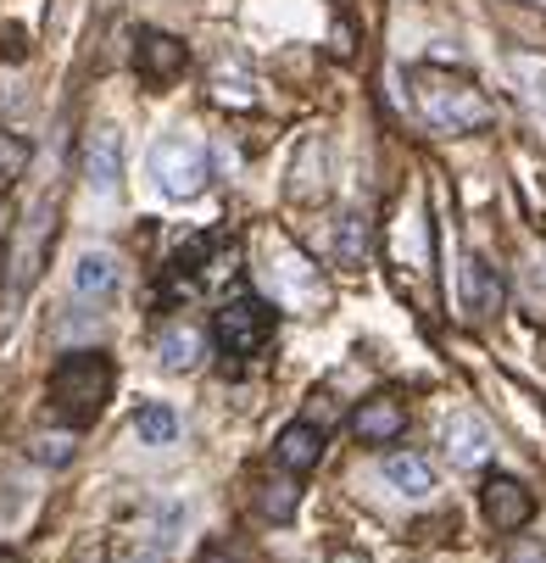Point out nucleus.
Returning a JSON list of instances; mask_svg holds the SVG:
<instances>
[{"instance_id": "nucleus-1", "label": "nucleus", "mask_w": 546, "mask_h": 563, "mask_svg": "<svg viewBox=\"0 0 546 563\" xmlns=\"http://www.w3.org/2000/svg\"><path fill=\"white\" fill-rule=\"evenodd\" d=\"M413 107L435 134H475L497 118L475 78H463L452 67H413Z\"/></svg>"}, {"instance_id": "nucleus-2", "label": "nucleus", "mask_w": 546, "mask_h": 563, "mask_svg": "<svg viewBox=\"0 0 546 563\" xmlns=\"http://www.w3.org/2000/svg\"><path fill=\"white\" fill-rule=\"evenodd\" d=\"M112 357L107 352H67L56 368H51V385H45V396H51V408H56V419L67 424V430H85V424H96L101 413H107V396H112Z\"/></svg>"}, {"instance_id": "nucleus-3", "label": "nucleus", "mask_w": 546, "mask_h": 563, "mask_svg": "<svg viewBox=\"0 0 546 563\" xmlns=\"http://www.w3.org/2000/svg\"><path fill=\"white\" fill-rule=\"evenodd\" d=\"M185 530V508L179 503H145L107 547V563H168L174 541Z\"/></svg>"}, {"instance_id": "nucleus-4", "label": "nucleus", "mask_w": 546, "mask_h": 563, "mask_svg": "<svg viewBox=\"0 0 546 563\" xmlns=\"http://www.w3.org/2000/svg\"><path fill=\"white\" fill-rule=\"evenodd\" d=\"M151 179H156V190L174 196V201L201 196V190H207V179H212V163H207L201 134L174 129V134L156 140V145H151Z\"/></svg>"}, {"instance_id": "nucleus-5", "label": "nucleus", "mask_w": 546, "mask_h": 563, "mask_svg": "<svg viewBox=\"0 0 546 563\" xmlns=\"http://www.w3.org/2000/svg\"><path fill=\"white\" fill-rule=\"evenodd\" d=\"M274 330H279V318L257 296H234L212 312V341L223 346V357H241V363L263 357L274 346Z\"/></svg>"}, {"instance_id": "nucleus-6", "label": "nucleus", "mask_w": 546, "mask_h": 563, "mask_svg": "<svg viewBox=\"0 0 546 563\" xmlns=\"http://www.w3.org/2000/svg\"><path fill=\"white\" fill-rule=\"evenodd\" d=\"M480 508H486V525L502 530V536H513V530H524L535 519V497H530L524 479H513V474H491L486 479Z\"/></svg>"}, {"instance_id": "nucleus-7", "label": "nucleus", "mask_w": 546, "mask_h": 563, "mask_svg": "<svg viewBox=\"0 0 546 563\" xmlns=\"http://www.w3.org/2000/svg\"><path fill=\"white\" fill-rule=\"evenodd\" d=\"M229 246V234L223 229H207V234H196L190 246H179L174 252V263L163 268V301H174L179 290L190 296L201 279H207V263H212V252H223Z\"/></svg>"}, {"instance_id": "nucleus-8", "label": "nucleus", "mask_w": 546, "mask_h": 563, "mask_svg": "<svg viewBox=\"0 0 546 563\" xmlns=\"http://www.w3.org/2000/svg\"><path fill=\"white\" fill-rule=\"evenodd\" d=\"M457 301H463V312L475 318V324L497 318V312H502V274H497L486 257H468L463 274H457Z\"/></svg>"}, {"instance_id": "nucleus-9", "label": "nucleus", "mask_w": 546, "mask_h": 563, "mask_svg": "<svg viewBox=\"0 0 546 563\" xmlns=\"http://www.w3.org/2000/svg\"><path fill=\"white\" fill-rule=\"evenodd\" d=\"M274 463L285 474H312L324 463V424H312V419H290L279 435H274Z\"/></svg>"}, {"instance_id": "nucleus-10", "label": "nucleus", "mask_w": 546, "mask_h": 563, "mask_svg": "<svg viewBox=\"0 0 546 563\" xmlns=\"http://www.w3.org/2000/svg\"><path fill=\"white\" fill-rule=\"evenodd\" d=\"M402 430H408V408L397 396H368L352 419V435L363 446H390V441H402Z\"/></svg>"}, {"instance_id": "nucleus-11", "label": "nucleus", "mask_w": 546, "mask_h": 563, "mask_svg": "<svg viewBox=\"0 0 546 563\" xmlns=\"http://www.w3.org/2000/svg\"><path fill=\"white\" fill-rule=\"evenodd\" d=\"M441 441H446V457L457 468H480L491 457V424L480 413H452L446 430H441Z\"/></svg>"}, {"instance_id": "nucleus-12", "label": "nucleus", "mask_w": 546, "mask_h": 563, "mask_svg": "<svg viewBox=\"0 0 546 563\" xmlns=\"http://www.w3.org/2000/svg\"><path fill=\"white\" fill-rule=\"evenodd\" d=\"M85 179H90V190L118 196V185H123V140H118V129H96L85 140Z\"/></svg>"}, {"instance_id": "nucleus-13", "label": "nucleus", "mask_w": 546, "mask_h": 563, "mask_svg": "<svg viewBox=\"0 0 546 563\" xmlns=\"http://www.w3.org/2000/svg\"><path fill=\"white\" fill-rule=\"evenodd\" d=\"M134 67H140V78L145 85H174V78L185 73V45L174 40V34H140V51H134Z\"/></svg>"}, {"instance_id": "nucleus-14", "label": "nucleus", "mask_w": 546, "mask_h": 563, "mask_svg": "<svg viewBox=\"0 0 546 563\" xmlns=\"http://www.w3.org/2000/svg\"><path fill=\"white\" fill-rule=\"evenodd\" d=\"M118 290V257L112 252H85L73 268V296L78 301H107Z\"/></svg>"}, {"instance_id": "nucleus-15", "label": "nucleus", "mask_w": 546, "mask_h": 563, "mask_svg": "<svg viewBox=\"0 0 546 563\" xmlns=\"http://www.w3.org/2000/svg\"><path fill=\"white\" fill-rule=\"evenodd\" d=\"M201 352H207V335L196 324H168L163 341H156V357H163L168 374H190L201 363Z\"/></svg>"}, {"instance_id": "nucleus-16", "label": "nucleus", "mask_w": 546, "mask_h": 563, "mask_svg": "<svg viewBox=\"0 0 546 563\" xmlns=\"http://www.w3.org/2000/svg\"><path fill=\"white\" fill-rule=\"evenodd\" d=\"M385 479H390L402 497H430V492H435V468H430V457H419V452H390V457H385Z\"/></svg>"}, {"instance_id": "nucleus-17", "label": "nucleus", "mask_w": 546, "mask_h": 563, "mask_svg": "<svg viewBox=\"0 0 546 563\" xmlns=\"http://www.w3.org/2000/svg\"><path fill=\"white\" fill-rule=\"evenodd\" d=\"M134 435H140L145 446H168V441L179 435V413L168 408V401H151V408L134 413Z\"/></svg>"}, {"instance_id": "nucleus-18", "label": "nucleus", "mask_w": 546, "mask_h": 563, "mask_svg": "<svg viewBox=\"0 0 546 563\" xmlns=\"http://www.w3.org/2000/svg\"><path fill=\"white\" fill-rule=\"evenodd\" d=\"M263 514L279 519V525L296 514V479H274V486H263Z\"/></svg>"}, {"instance_id": "nucleus-19", "label": "nucleus", "mask_w": 546, "mask_h": 563, "mask_svg": "<svg viewBox=\"0 0 546 563\" xmlns=\"http://www.w3.org/2000/svg\"><path fill=\"white\" fill-rule=\"evenodd\" d=\"M363 252H368V234H363V218L352 212V218H341V263H346V268H357V263H363Z\"/></svg>"}, {"instance_id": "nucleus-20", "label": "nucleus", "mask_w": 546, "mask_h": 563, "mask_svg": "<svg viewBox=\"0 0 546 563\" xmlns=\"http://www.w3.org/2000/svg\"><path fill=\"white\" fill-rule=\"evenodd\" d=\"M29 168V140L23 134H0V179H18Z\"/></svg>"}, {"instance_id": "nucleus-21", "label": "nucleus", "mask_w": 546, "mask_h": 563, "mask_svg": "<svg viewBox=\"0 0 546 563\" xmlns=\"http://www.w3.org/2000/svg\"><path fill=\"white\" fill-rule=\"evenodd\" d=\"M502 563H546V547L535 541V536H519L513 547H508V558Z\"/></svg>"}, {"instance_id": "nucleus-22", "label": "nucleus", "mask_w": 546, "mask_h": 563, "mask_svg": "<svg viewBox=\"0 0 546 563\" xmlns=\"http://www.w3.org/2000/svg\"><path fill=\"white\" fill-rule=\"evenodd\" d=\"M34 457H40V463H67V457H73V441H67V435L34 441Z\"/></svg>"}, {"instance_id": "nucleus-23", "label": "nucleus", "mask_w": 546, "mask_h": 563, "mask_svg": "<svg viewBox=\"0 0 546 563\" xmlns=\"http://www.w3.org/2000/svg\"><path fill=\"white\" fill-rule=\"evenodd\" d=\"M324 563H368V552H363V547H341V552H330Z\"/></svg>"}, {"instance_id": "nucleus-24", "label": "nucleus", "mask_w": 546, "mask_h": 563, "mask_svg": "<svg viewBox=\"0 0 546 563\" xmlns=\"http://www.w3.org/2000/svg\"><path fill=\"white\" fill-rule=\"evenodd\" d=\"M0 563H23V558H18V552H7V547H0Z\"/></svg>"}, {"instance_id": "nucleus-25", "label": "nucleus", "mask_w": 546, "mask_h": 563, "mask_svg": "<svg viewBox=\"0 0 546 563\" xmlns=\"http://www.w3.org/2000/svg\"><path fill=\"white\" fill-rule=\"evenodd\" d=\"M541 7H546V0H541Z\"/></svg>"}]
</instances>
